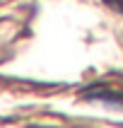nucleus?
Instances as JSON below:
<instances>
[{
    "instance_id": "1",
    "label": "nucleus",
    "mask_w": 123,
    "mask_h": 128,
    "mask_svg": "<svg viewBox=\"0 0 123 128\" xmlns=\"http://www.w3.org/2000/svg\"><path fill=\"white\" fill-rule=\"evenodd\" d=\"M82 97L89 102H99L104 106L111 109H123V82H114V80H99L92 82L82 90Z\"/></svg>"
},
{
    "instance_id": "3",
    "label": "nucleus",
    "mask_w": 123,
    "mask_h": 128,
    "mask_svg": "<svg viewBox=\"0 0 123 128\" xmlns=\"http://www.w3.org/2000/svg\"><path fill=\"white\" fill-rule=\"evenodd\" d=\"M27 128H80V126H48V123H34V126H27Z\"/></svg>"
},
{
    "instance_id": "2",
    "label": "nucleus",
    "mask_w": 123,
    "mask_h": 128,
    "mask_svg": "<svg viewBox=\"0 0 123 128\" xmlns=\"http://www.w3.org/2000/svg\"><path fill=\"white\" fill-rule=\"evenodd\" d=\"M104 5L111 10V12H116V14H123V0H101Z\"/></svg>"
}]
</instances>
